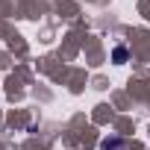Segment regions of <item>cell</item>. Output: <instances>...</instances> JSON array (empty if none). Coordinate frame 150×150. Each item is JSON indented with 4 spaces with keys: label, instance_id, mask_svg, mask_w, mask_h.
Listing matches in <instances>:
<instances>
[{
    "label": "cell",
    "instance_id": "obj_1",
    "mask_svg": "<svg viewBox=\"0 0 150 150\" xmlns=\"http://www.w3.org/2000/svg\"><path fill=\"white\" fill-rule=\"evenodd\" d=\"M124 147H127V144H124V138H115V135L100 141V150H124Z\"/></svg>",
    "mask_w": 150,
    "mask_h": 150
},
{
    "label": "cell",
    "instance_id": "obj_2",
    "mask_svg": "<svg viewBox=\"0 0 150 150\" xmlns=\"http://www.w3.org/2000/svg\"><path fill=\"white\" fill-rule=\"evenodd\" d=\"M112 59L121 65V62H127V47H115V53H112Z\"/></svg>",
    "mask_w": 150,
    "mask_h": 150
}]
</instances>
